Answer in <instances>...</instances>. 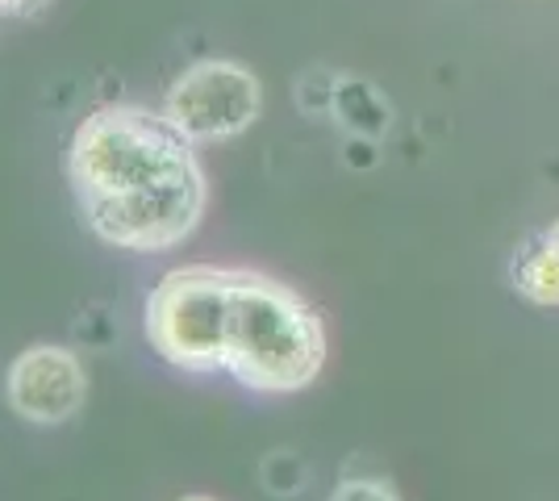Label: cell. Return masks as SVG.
Here are the masks:
<instances>
[{
	"label": "cell",
	"instance_id": "6da1fadb",
	"mask_svg": "<svg viewBox=\"0 0 559 501\" xmlns=\"http://www.w3.org/2000/svg\"><path fill=\"white\" fill-rule=\"evenodd\" d=\"M155 351L192 372H230L255 389H301L322 368L318 318L272 281L171 272L146 301Z\"/></svg>",
	"mask_w": 559,
	"mask_h": 501
},
{
	"label": "cell",
	"instance_id": "7a4b0ae2",
	"mask_svg": "<svg viewBox=\"0 0 559 501\" xmlns=\"http://www.w3.org/2000/svg\"><path fill=\"white\" fill-rule=\"evenodd\" d=\"M188 134L142 109H105L80 126L71 184L96 235L126 251H164L197 226L205 184Z\"/></svg>",
	"mask_w": 559,
	"mask_h": 501
},
{
	"label": "cell",
	"instance_id": "3957f363",
	"mask_svg": "<svg viewBox=\"0 0 559 501\" xmlns=\"http://www.w3.org/2000/svg\"><path fill=\"white\" fill-rule=\"evenodd\" d=\"M259 109L255 80L234 63H197L180 75L167 100V121L188 139H226L238 134Z\"/></svg>",
	"mask_w": 559,
	"mask_h": 501
},
{
	"label": "cell",
	"instance_id": "277c9868",
	"mask_svg": "<svg viewBox=\"0 0 559 501\" xmlns=\"http://www.w3.org/2000/svg\"><path fill=\"white\" fill-rule=\"evenodd\" d=\"M9 402L29 422H63L84 402V368L63 347H34L9 372Z\"/></svg>",
	"mask_w": 559,
	"mask_h": 501
},
{
	"label": "cell",
	"instance_id": "5b68a950",
	"mask_svg": "<svg viewBox=\"0 0 559 501\" xmlns=\"http://www.w3.org/2000/svg\"><path fill=\"white\" fill-rule=\"evenodd\" d=\"M185 501H213V498H185Z\"/></svg>",
	"mask_w": 559,
	"mask_h": 501
}]
</instances>
